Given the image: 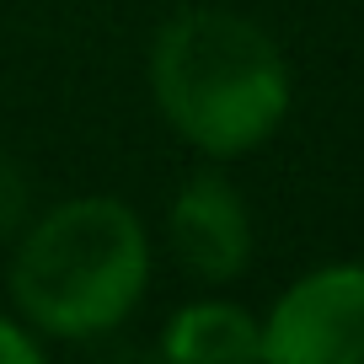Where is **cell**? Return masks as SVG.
Masks as SVG:
<instances>
[{"mask_svg": "<svg viewBox=\"0 0 364 364\" xmlns=\"http://www.w3.org/2000/svg\"><path fill=\"white\" fill-rule=\"evenodd\" d=\"M171 252L193 279L225 284L252 252L247 209L225 177H193L171 204Z\"/></svg>", "mask_w": 364, "mask_h": 364, "instance_id": "4", "label": "cell"}, {"mask_svg": "<svg viewBox=\"0 0 364 364\" xmlns=\"http://www.w3.org/2000/svg\"><path fill=\"white\" fill-rule=\"evenodd\" d=\"M27 209H33V193H27V177L11 166V161H0V241L22 230Z\"/></svg>", "mask_w": 364, "mask_h": 364, "instance_id": "6", "label": "cell"}, {"mask_svg": "<svg viewBox=\"0 0 364 364\" xmlns=\"http://www.w3.org/2000/svg\"><path fill=\"white\" fill-rule=\"evenodd\" d=\"M166 353L182 364H230V359H262V332L236 306H188L166 332Z\"/></svg>", "mask_w": 364, "mask_h": 364, "instance_id": "5", "label": "cell"}, {"mask_svg": "<svg viewBox=\"0 0 364 364\" xmlns=\"http://www.w3.org/2000/svg\"><path fill=\"white\" fill-rule=\"evenodd\" d=\"M145 230L118 198L59 204L27 230L11 268V295L22 316L48 338L113 332L145 295Z\"/></svg>", "mask_w": 364, "mask_h": 364, "instance_id": "2", "label": "cell"}, {"mask_svg": "<svg viewBox=\"0 0 364 364\" xmlns=\"http://www.w3.org/2000/svg\"><path fill=\"white\" fill-rule=\"evenodd\" d=\"M38 359H43V348H38L16 321L0 316V364H38Z\"/></svg>", "mask_w": 364, "mask_h": 364, "instance_id": "7", "label": "cell"}, {"mask_svg": "<svg viewBox=\"0 0 364 364\" xmlns=\"http://www.w3.org/2000/svg\"><path fill=\"white\" fill-rule=\"evenodd\" d=\"M262 359L284 364H359L364 359V268H321L300 279L268 332Z\"/></svg>", "mask_w": 364, "mask_h": 364, "instance_id": "3", "label": "cell"}, {"mask_svg": "<svg viewBox=\"0 0 364 364\" xmlns=\"http://www.w3.org/2000/svg\"><path fill=\"white\" fill-rule=\"evenodd\" d=\"M150 86L166 124L209 156L262 145L289 107V70L273 38L215 6L182 11L161 27Z\"/></svg>", "mask_w": 364, "mask_h": 364, "instance_id": "1", "label": "cell"}]
</instances>
